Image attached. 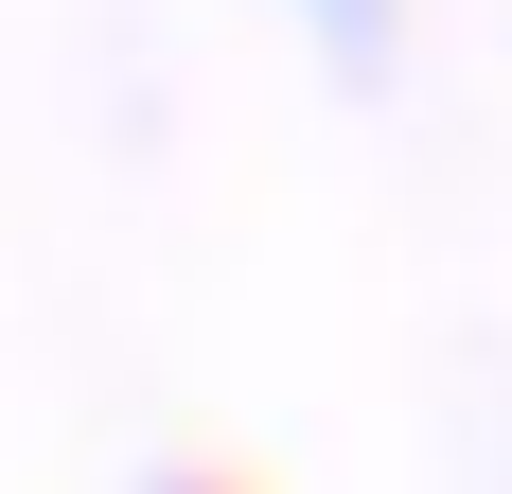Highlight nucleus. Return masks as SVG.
Instances as JSON below:
<instances>
[{"label": "nucleus", "instance_id": "nucleus-1", "mask_svg": "<svg viewBox=\"0 0 512 494\" xmlns=\"http://www.w3.org/2000/svg\"><path fill=\"white\" fill-rule=\"evenodd\" d=\"M283 18H301V53H318L354 106H389V89H407V53H424V0H283Z\"/></svg>", "mask_w": 512, "mask_h": 494}, {"label": "nucleus", "instance_id": "nucleus-2", "mask_svg": "<svg viewBox=\"0 0 512 494\" xmlns=\"http://www.w3.org/2000/svg\"><path fill=\"white\" fill-rule=\"evenodd\" d=\"M142 494H230V477H195V459H159V477H142Z\"/></svg>", "mask_w": 512, "mask_h": 494}, {"label": "nucleus", "instance_id": "nucleus-3", "mask_svg": "<svg viewBox=\"0 0 512 494\" xmlns=\"http://www.w3.org/2000/svg\"><path fill=\"white\" fill-rule=\"evenodd\" d=\"M495 494H512V459H495Z\"/></svg>", "mask_w": 512, "mask_h": 494}]
</instances>
